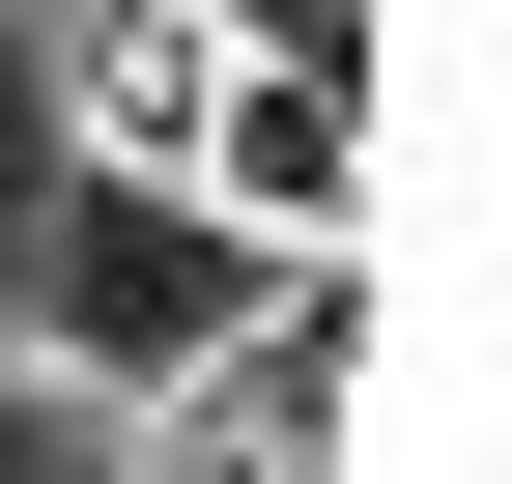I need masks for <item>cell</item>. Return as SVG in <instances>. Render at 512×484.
<instances>
[{
    "instance_id": "obj_2",
    "label": "cell",
    "mask_w": 512,
    "mask_h": 484,
    "mask_svg": "<svg viewBox=\"0 0 512 484\" xmlns=\"http://www.w3.org/2000/svg\"><path fill=\"white\" fill-rule=\"evenodd\" d=\"M171 171H200L228 228H342V200H370V86H342V57H285V29H228L200 114H171Z\"/></svg>"
},
{
    "instance_id": "obj_4",
    "label": "cell",
    "mask_w": 512,
    "mask_h": 484,
    "mask_svg": "<svg viewBox=\"0 0 512 484\" xmlns=\"http://www.w3.org/2000/svg\"><path fill=\"white\" fill-rule=\"evenodd\" d=\"M57 143H86V114H57V29L0 0V257H29V200H57Z\"/></svg>"
},
{
    "instance_id": "obj_1",
    "label": "cell",
    "mask_w": 512,
    "mask_h": 484,
    "mask_svg": "<svg viewBox=\"0 0 512 484\" xmlns=\"http://www.w3.org/2000/svg\"><path fill=\"white\" fill-rule=\"evenodd\" d=\"M285 257V228H228L171 143H57V200H29V257H0V342H29L86 428H143L171 371L228 342V285Z\"/></svg>"
},
{
    "instance_id": "obj_3",
    "label": "cell",
    "mask_w": 512,
    "mask_h": 484,
    "mask_svg": "<svg viewBox=\"0 0 512 484\" xmlns=\"http://www.w3.org/2000/svg\"><path fill=\"white\" fill-rule=\"evenodd\" d=\"M200 57H228V0H114V29L57 57V114H86V143H171V114H200Z\"/></svg>"
},
{
    "instance_id": "obj_5",
    "label": "cell",
    "mask_w": 512,
    "mask_h": 484,
    "mask_svg": "<svg viewBox=\"0 0 512 484\" xmlns=\"http://www.w3.org/2000/svg\"><path fill=\"white\" fill-rule=\"evenodd\" d=\"M57 456H86V399H57L29 342H0V484H57Z\"/></svg>"
},
{
    "instance_id": "obj_6",
    "label": "cell",
    "mask_w": 512,
    "mask_h": 484,
    "mask_svg": "<svg viewBox=\"0 0 512 484\" xmlns=\"http://www.w3.org/2000/svg\"><path fill=\"white\" fill-rule=\"evenodd\" d=\"M143 484H256V456H143Z\"/></svg>"
}]
</instances>
